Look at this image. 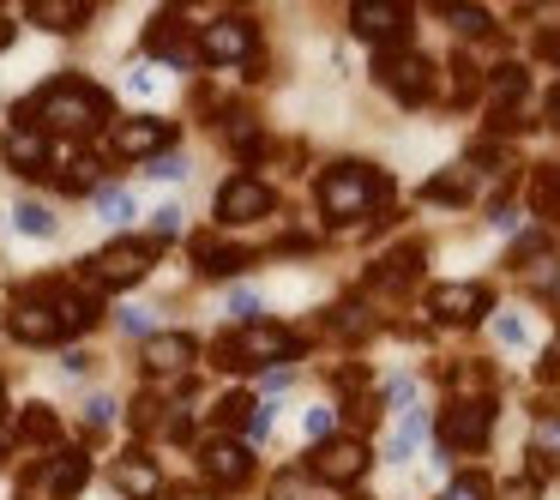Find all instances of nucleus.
Wrapping results in <instances>:
<instances>
[{"mask_svg": "<svg viewBox=\"0 0 560 500\" xmlns=\"http://www.w3.org/2000/svg\"><path fill=\"white\" fill-rule=\"evenodd\" d=\"M488 307H494V295L482 283H440V290H428V314L446 319V326H476Z\"/></svg>", "mask_w": 560, "mask_h": 500, "instance_id": "obj_11", "label": "nucleus"}, {"mask_svg": "<svg viewBox=\"0 0 560 500\" xmlns=\"http://www.w3.org/2000/svg\"><path fill=\"white\" fill-rule=\"evenodd\" d=\"M488 428H494V410H488V398L482 404H452L446 410V422H440V452H458V446H488Z\"/></svg>", "mask_w": 560, "mask_h": 500, "instance_id": "obj_12", "label": "nucleus"}, {"mask_svg": "<svg viewBox=\"0 0 560 500\" xmlns=\"http://www.w3.org/2000/svg\"><path fill=\"white\" fill-rule=\"evenodd\" d=\"M175 139V127L163 121V115H139V121H127V127H115V151L121 158H151L158 163V151Z\"/></svg>", "mask_w": 560, "mask_h": 500, "instance_id": "obj_13", "label": "nucleus"}, {"mask_svg": "<svg viewBox=\"0 0 560 500\" xmlns=\"http://www.w3.org/2000/svg\"><path fill=\"white\" fill-rule=\"evenodd\" d=\"M145 175H158V182H182V175H187V158H158Z\"/></svg>", "mask_w": 560, "mask_h": 500, "instance_id": "obj_38", "label": "nucleus"}, {"mask_svg": "<svg viewBox=\"0 0 560 500\" xmlns=\"http://www.w3.org/2000/svg\"><path fill=\"white\" fill-rule=\"evenodd\" d=\"M13 223H19L25 235H55V211L37 206V199H19V206H13Z\"/></svg>", "mask_w": 560, "mask_h": 500, "instance_id": "obj_27", "label": "nucleus"}, {"mask_svg": "<svg viewBox=\"0 0 560 500\" xmlns=\"http://www.w3.org/2000/svg\"><path fill=\"white\" fill-rule=\"evenodd\" d=\"M271 434V410H254L247 416V440H266Z\"/></svg>", "mask_w": 560, "mask_h": 500, "instance_id": "obj_40", "label": "nucleus"}, {"mask_svg": "<svg viewBox=\"0 0 560 500\" xmlns=\"http://www.w3.org/2000/svg\"><path fill=\"white\" fill-rule=\"evenodd\" d=\"M374 73H380V85H386L398 103H422L428 85H434L428 55H410L404 43H398V49H374Z\"/></svg>", "mask_w": 560, "mask_h": 500, "instance_id": "obj_5", "label": "nucleus"}, {"mask_svg": "<svg viewBox=\"0 0 560 500\" xmlns=\"http://www.w3.org/2000/svg\"><path fill=\"white\" fill-rule=\"evenodd\" d=\"M350 31L362 43H374V49H398L404 31H410V13L398 0H362V7H350Z\"/></svg>", "mask_w": 560, "mask_h": 500, "instance_id": "obj_8", "label": "nucleus"}, {"mask_svg": "<svg viewBox=\"0 0 560 500\" xmlns=\"http://www.w3.org/2000/svg\"><path fill=\"white\" fill-rule=\"evenodd\" d=\"M494 332H500V344H512V350H524V344H530V332H524V319H518V314L494 319Z\"/></svg>", "mask_w": 560, "mask_h": 500, "instance_id": "obj_35", "label": "nucleus"}, {"mask_svg": "<svg viewBox=\"0 0 560 500\" xmlns=\"http://www.w3.org/2000/svg\"><path fill=\"white\" fill-rule=\"evenodd\" d=\"M410 271H422V247H398V254L380 266V283H404Z\"/></svg>", "mask_w": 560, "mask_h": 500, "instance_id": "obj_30", "label": "nucleus"}, {"mask_svg": "<svg viewBox=\"0 0 560 500\" xmlns=\"http://www.w3.org/2000/svg\"><path fill=\"white\" fill-rule=\"evenodd\" d=\"M422 199H428V206H464V199H470V175H464V170L434 175V182L422 187Z\"/></svg>", "mask_w": 560, "mask_h": 500, "instance_id": "obj_24", "label": "nucleus"}, {"mask_svg": "<svg viewBox=\"0 0 560 500\" xmlns=\"http://www.w3.org/2000/svg\"><path fill=\"white\" fill-rule=\"evenodd\" d=\"M254 49H259V25H254V19H242V13L211 19V25L199 31V61H211V67L254 61Z\"/></svg>", "mask_w": 560, "mask_h": 500, "instance_id": "obj_4", "label": "nucleus"}, {"mask_svg": "<svg viewBox=\"0 0 560 500\" xmlns=\"http://www.w3.org/2000/svg\"><path fill=\"white\" fill-rule=\"evenodd\" d=\"M542 55H548V61H560V31H548V37H542Z\"/></svg>", "mask_w": 560, "mask_h": 500, "instance_id": "obj_42", "label": "nucleus"}, {"mask_svg": "<svg viewBox=\"0 0 560 500\" xmlns=\"http://www.w3.org/2000/svg\"><path fill=\"white\" fill-rule=\"evenodd\" d=\"M145 49H151V55H163L170 67H194V61H199V49L187 43V31H182V19H175V13H158V19H151Z\"/></svg>", "mask_w": 560, "mask_h": 500, "instance_id": "obj_17", "label": "nucleus"}, {"mask_svg": "<svg viewBox=\"0 0 560 500\" xmlns=\"http://www.w3.org/2000/svg\"><path fill=\"white\" fill-rule=\"evenodd\" d=\"M223 139H230V151H235V158H259V151H266V133H259V121H254V115H235V121L223 127Z\"/></svg>", "mask_w": 560, "mask_h": 500, "instance_id": "obj_25", "label": "nucleus"}, {"mask_svg": "<svg viewBox=\"0 0 560 500\" xmlns=\"http://www.w3.org/2000/svg\"><path fill=\"white\" fill-rule=\"evenodd\" d=\"M271 206H278V194H271L259 175H230V182L218 187V223H254V218H266Z\"/></svg>", "mask_w": 560, "mask_h": 500, "instance_id": "obj_10", "label": "nucleus"}, {"mask_svg": "<svg viewBox=\"0 0 560 500\" xmlns=\"http://www.w3.org/2000/svg\"><path fill=\"white\" fill-rule=\"evenodd\" d=\"M31 19H37L43 31H79L91 19V7H73V0H37V7H31Z\"/></svg>", "mask_w": 560, "mask_h": 500, "instance_id": "obj_21", "label": "nucleus"}, {"mask_svg": "<svg viewBox=\"0 0 560 500\" xmlns=\"http://www.w3.org/2000/svg\"><path fill=\"white\" fill-rule=\"evenodd\" d=\"M386 194H392V182L374 170V163H331V170L319 175V187H314L319 211H326V218H338V223L368 218V211H374Z\"/></svg>", "mask_w": 560, "mask_h": 500, "instance_id": "obj_2", "label": "nucleus"}, {"mask_svg": "<svg viewBox=\"0 0 560 500\" xmlns=\"http://www.w3.org/2000/svg\"><path fill=\"white\" fill-rule=\"evenodd\" d=\"M422 440H428V416H422V410H404L398 434L386 440V458H392V464H404V458H410L416 446H422Z\"/></svg>", "mask_w": 560, "mask_h": 500, "instance_id": "obj_22", "label": "nucleus"}, {"mask_svg": "<svg viewBox=\"0 0 560 500\" xmlns=\"http://www.w3.org/2000/svg\"><path fill=\"white\" fill-rule=\"evenodd\" d=\"M85 482H91V458H85V452H61V458L49 464V500H73Z\"/></svg>", "mask_w": 560, "mask_h": 500, "instance_id": "obj_20", "label": "nucleus"}, {"mask_svg": "<svg viewBox=\"0 0 560 500\" xmlns=\"http://www.w3.org/2000/svg\"><path fill=\"white\" fill-rule=\"evenodd\" d=\"M452 31H458V37H488V31H494V19L482 13V7H452Z\"/></svg>", "mask_w": 560, "mask_h": 500, "instance_id": "obj_29", "label": "nucleus"}, {"mask_svg": "<svg viewBox=\"0 0 560 500\" xmlns=\"http://www.w3.org/2000/svg\"><path fill=\"white\" fill-rule=\"evenodd\" d=\"M440 500H488V482H482V476H464V482H452Z\"/></svg>", "mask_w": 560, "mask_h": 500, "instance_id": "obj_36", "label": "nucleus"}, {"mask_svg": "<svg viewBox=\"0 0 560 500\" xmlns=\"http://www.w3.org/2000/svg\"><path fill=\"white\" fill-rule=\"evenodd\" d=\"M530 452L542 464H560V410H548V416H536V434H530Z\"/></svg>", "mask_w": 560, "mask_h": 500, "instance_id": "obj_26", "label": "nucleus"}, {"mask_svg": "<svg viewBox=\"0 0 560 500\" xmlns=\"http://www.w3.org/2000/svg\"><path fill=\"white\" fill-rule=\"evenodd\" d=\"M295 356H302V338L283 332V326H266V319L230 332V338L218 344V362L235 368V374H242V368H259V362H295Z\"/></svg>", "mask_w": 560, "mask_h": 500, "instance_id": "obj_3", "label": "nucleus"}, {"mask_svg": "<svg viewBox=\"0 0 560 500\" xmlns=\"http://www.w3.org/2000/svg\"><path fill=\"white\" fill-rule=\"evenodd\" d=\"M43 158H49V151H43V133H31V127L7 139V163H13L19 175H37V170H43Z\"/></svg>", "mask_w": 560, "mask_h": 500, "instance_id": "obj_23", "label": "nucleus"}, {"mask_svg": "<svg viewBox=\"0 0 560 500\" xmlns=\"http://www.w3.org/2000/svg\"><path fill=\"white\" fill-rule=\"evenodd\" d=\"M97 206H103V218H109V223H127V218H133V194H121V187H103Z\"/></svg>", "mask_w": 560, "mask_h": 500, "instance_id": "obj_33", "label": "nucleus"}, {"mask_svg": "<svg viewBox=\"0 0 560 500\" xmlns=\"http://www.w3.org/2000/svg\"><path fill=\"white\" fill-rule=\"evenodd\" d=\"M115 488H121L127 500H158V495H163L158 458H145V452H127V458H115Z\"/></svg>", "mask_w": 560, "mask_h": 500, "instance_id": "obj_15", "label": "nucleus"}, {"mask_svg": "<svg viewBox=\"0 0 560 500\" xmlns=\"http://www.w3.org/2000/svg\"><path fill=\"white\" fill-rule=\"evenodd\" d=\"M194 259H199V271L206 278H235V271H247V247H230V242H218V235H199L194 242Z\"/></svg>", "mask_w": 560, "mask_h": 500, "instance_id": "obj_19", "label": "nucleus"}, {"mask_svg": "<svg viewBox=\"0 0 560 500\" xmlns=\"http://www.w3.org/2000/svg\"><path fill=\"white\" fill-rule=\"evenodd\" d=\"M331 428H338V416H331V410H307V440H319V446H326Z\"/></svg>", "mask_w": 560, "mask_h": 500, "instance_id": "obj_37", "label": "nucleus"}, {"mask_svg": "<svg viewBox=\"0 0 560 500\" xmlns=\"http://www.w3.org/2000/svg\"><path fill=\"white\" fill-rule=\"evenodd\" d=\"M121 326H127V332H151V314H145V307H127Z\"/></svg>", "mask_w": 560, "mask_h": 500, "instance_id": "obj_41", "label": "nucleus"}, {"mask_svg": "<svg viewBox=\"0 0 560 500\" xmlns=\"http://www.w3.org/2000/svg\"><path fill=\"white\" fill-rule=\"evenodd\" d=\"M536 211H542V218H560V170L536 175Z\"/></svg>", "mask_w": 560, "mask_h": 500, "instance_id": "obj_31", "label": "nucleus"}, {"mask_svg": "<svg viewBox=\"0 0 560 500\" xmlns=\"http://www.w3.org/2000/svg\"><path fill=\"white\" fill-rule=\"evenodd\" d=\"M307 476L326 488H355L368 476V446L362 440H326V446L307 458Z\"/></svg>", "mask_w": 560, "mask_h": 500, "instance_id": "obj_7", "label": "nucleus"}, {"mask_svg": "<svg viewBox=\"0 0 560 500\" xmlns=\"http://www.w3.org/2000/svg\"><path fill=\"white\" fill-rule=\"evenodd\" d=\"M194 338L187 332H158V338H145V368L151 374H187L194 368Z\"/></svg>", "mask_w": 560, "mask_h": 500, "instance_id": "obj_16", "label": "nucleus"}, {"mask_svg": "<svg viewBox=\"0 0 560 500\" xmlns=\"http://www.w3.org/2000/svg\"><path fill=\"white\" fill-rule=\"evenodd\" d=\"M524 91H530V79H524L518 61H512V67H494V97H512V103H518Z\"/></svg>", "mask_w": 560, "mask_h": 500, "instance_id": "obj_32", "label": "nucleus"}, {"mask_svg": "<svg viewBox=\"0 0 560 500\" xmlns=\"http://www.w3.org/2000/svg\"><path fill=\"white\" fill-rule=\"evenodd\" d=\"M7 332H13L19 344H55V338H61V319H55L49 290H43V283L13 295V307H7Z\"/></svg>", "mask_w": 560, "mask_h": 500, "instance_id": "obj_6", "label": "nucleus"}, {"mask_svg": "<svg viewBox=\"0 0 560 500\" xmlns=\"http://www.w3.org/2000/svg\"><path fill=\"white\" fill-rule=\"evenodd\" d=\"M151 259H158V242H109L91 259V271H97V283H109V290H127V283H139L151 271Z\"/></svg>", "mask_w": 560, "mask_h": 500, "instance_id": "obj_9", "label": "nucleus"}, {"mask_svg": "<svg viewBox=\"0 0 560 500\" xmlns=\"http://www.w3.org/2000/svg\"><path fill=\"white\" fill-rule=\"evenodd\" d=\"M0 410H7V386H0Z\"/></svg>", "mask_w": 560, "mask_h": 500, "instance_id": "obj_46", "label": "nucleus"}, {"mask_svg": "<svg viewBox=\"0 0 560 500\" xmlns=\"http://www.w3.org/2000/svg\"><path fill=\"white\" fill-rule=\"evenodd\" d=\"M19 434H25V440H55V434H61V422L49 416V404H31V410L19 416Z\"/></svg>", "mask_w": 560, "mask_h": 500, "instance_id": "obj_28", "label": "nucleus"}, {"mask_svg": "<svg viewBox=\"0 0 560 500\" xmlns=\"http://www.w3.org/2000/svg\"><path fill=\"white\" fill-rule=\"evenodd\" d=\"M49 290V307L61 319V332H91L97 326V295L91 290H67V283H43Z\"/></svg>", "mask_w": 560, "mask_h": 500, "instance_id": "obj_18", "label": "nucleus"}, {"mask_svg": "<svg viewBox=\"0 0 560 500\" xmlns=\"http://www.w3.org/2000/svg\"><path fill=\"white\" fill-rule=\"evenodd\" d=\"M548 121H555V127H560V85H555V91H548Z\"/></svg>", "mask_w": 560, "mask_h": 500, "instance_id": "obj_43", "label": "nucleus"}, {"mask_svg": "<svg viewBox=\"0 0 560 500\" xmlns=\"http://www.w3.org/2000/svg\"><path fill=\"white\" fill-rule=\"evenodd\" d=\"M25 121L31 127H55V133H97L103 121H109V97H103L97 85H85V79H49V85L37 91V97L25 103Z\"/></svg>", "mask_w": 560, "mask_h": 500, "instance_id": "obj_1", "label": "nucleus"}, {"mask_svg": "<svg viewBox=\"0 0 560 500\" xmlns=\"http://www.w3.org/2000/svg\"><path fill=\"white\" fill-rule=\"evenodd\" d=\"M199 470L223 488H242L247 476H254V458H247V446H235V440H211V446L199 452Z\"/></svg>", "mask_w": 560, "mask_h": 500, "instance_id": "obj_14", "label": "nucleus"}, {"mask_svg": "<svg viewBox=\"0 0 560 500\" xmlns=\"http://www.w3.org/2000/svg\"><path fill=\"white\" fill-rule=\"evenodd\" d=\"M170 235H182V206L151 211V242H170Z\"/></svg>", "mask_w": 560, "mask_h": 500, "instance_id": "obj_34", "label": "nucleus"}, {"mask_svg": "<svg viewBox=\"0 0 560 500\" xmlns=\"http://www.w3.org/2000/svg\"><path fill=\"white\" fill-rule=\"evenodd\" d=\"M85 422H91V428H109V422H115V404H109V398H91V404H85Z\"/></svg>", "mask_w": 560, "mask_h": 500, "instance_id": "obj_39", "label": "nucleus"}, {"mask_svg": "<svg viewBox=\"0 0 560 500\" xmlns=\"http://www.w3.org/2000/svg\"><path fill=\"white\" fill-rule=\"evenodd\" d=\"M7 43H13V25H0V49H7Z\"/></svg>", "mask_w": 560, "mask_h": 500, "instance_id": "obj_44", "label": "nucleus"}, {"mask_svg": "<svg viewBox=\"0 0 560 500\" xmlns=\"http://www.w3.org/2000/svg\"><path fill=\"white\" fill-rule=\"evenodd\" d=\"M182 500H211V495H182Z\"/></svg>", "mask_w": 560, "mask_h": 500, "instance_id": "obj_45", "label": "nucleus"}]
</instances>
